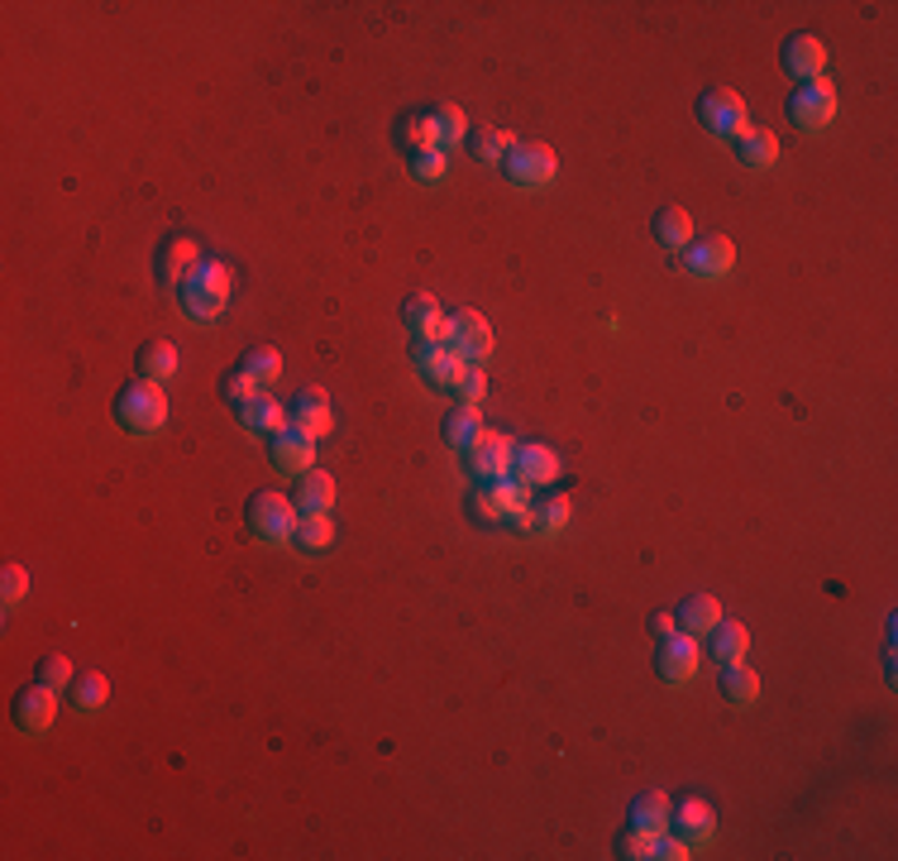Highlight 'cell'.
Listing matches in <instances>:
<instances>
[{
	"mask_svg": "<svg viewBox=\"0 0 898 861\" xmlns=\"http://www.w3.org/2000/svg\"><path fill=\"white\" fill-rule=\"evenodd\" d=\"M178 293H182L186 316H192L196 326H206V321H215V316L229 307V293H235V273H229L225 264H215V258H201V264L178 283Z\"/></svg>",
	"mask_w": 898,
	"mask_h": 861,
	"instance_id": "cell-1",
	"label": "cell"
},
{
	"mask_svg": "<svg viewBox=\"0 0 898 861\" xmlns=\"http://www.w3.org/2000/svg\"><path fill=\"white\" fill-rule=\"evenodd\" d=\"M115 422H120L129 436H158L168 426V393L163 383H149V379H135L115 397Z\"/></svg>",
	"mask_w": 898,
	"mask_h": 861,
	"instance_id": "cell-2",
	"label": "cell"
},
{
	"mask_svg": "<svg viewBox=\"0 0 898 861\" xmlns=\"http://www.w3.org/2000/svg\"><path fill=\"white\" fill-rule=\"evenodd\" d=\"M292 527H297V502L278 493V488H264V493L249 498V531L268 545H287L292 541Z\"/></svg>",
	"mask_w": 898,
	"mask_h": 861,
	"instance_id": "cell-3",
	"label": "cell"
},
{
	"mask_svg": "<svg viewBox=\"0 0 898 861\" xmlns=\"http://www.w3.org/2000/svg\"><path fill=\"white\" fill-rule=\"evenodd\" d=\"M502 172H506V182L512 187H549L555 182V172H559V153L549 149V144H512V153L502 158Z\"/></svg>",
	"mask_w": 898,
	"mask_h": 861,
	"instance_id": "cell-4",
	"label": "cell"
},
{
	"mask_svg": "<svg viewBox=\"0 0 898 861\" xmlns=\"http://www.w3.org/2000/svg\"><path fill=\"white\" fill-rule=\"evenodd\" d=\"M836 110H842V100H836V86L827 77H813V82L793 86V96H789V120L799 129H813V135L836 120Z\"/></svg>",
	"mask_w": 898,
	"mask_h": 861,
	"instance_id": "cell-5",
	"label": "cell"
},
{
	"mask_svg": "<svg viewBox=\"0 0 898 861\" xmlns=\"http://www.w3.org/2000/svg\"><path fill=\"white\" fill-rule=\"evenodd\" d=\"M698 125L717 139H736L741 129L750 125V110H746V96L741 92H727V86H713V92L698 96Z\"/></svg>",
	"mask_w": 898,
	"mask_h": 861,
	"instance_id": "cell-6",
	"label": "cell"
},
{
	"mask_svg": "<svg viewBox=\"0 0 898 861\" xmlns=\"http://www.w3.org/2000/svg\"><path fill=\"white\" fill-rule=\"evenodd\" d=\"M445 340L463 354V364H488L492 350H498V336H492L488 316L473 311V307H463V311L449 316V336Z\"/></svg>",
	"mask_w": 898,
	"mask_h": 861,
	"instance_id": "cell-7",
	"label": "cell"
},
{
	"mask_svg": "<svg viewBox=\"0 0 898 861\" xmlns=\"http://www.w3.org/2000/svg\"><path fill=\"white\" fill-rule=\"evenodd\" d=\"M698 666H703V646H698V637H693V631H674V637L660 641V651H655L660 680L688 684L693 674H698Z\"/></svg>",
	"mask_w": 898,
	"mask_h": 861,
	"instance_id": "cell-8",
	"label": "cell"
},
{
	"mask_svg": "<svg viewBox=\"0 0 898 861\" xmlns=\"http://www.w3.org/2000/svg\"><path fill=\"white\" fill-rule=\"evenodd\" d=\"M10 718H14V727H20L24 737H39V732H49L53 718H57V689H49L43 680L29 684V689H20V694H14Z\"/></svg>",
	"mask_w": 898,
	"mask_h": 861,
	"instance_id": "cell-9",
	"label": "cell"
},
{
	"mask_svg": "<svg viewBox=\"0 0 898 861\" xmlns=\"http://www.w3.org/2000/svg\"><path fill=\"white\" fill-rule=\"evenodd\" d=\"M463 459H469V469L478 474V479H512V459H516V445L502 436V431H483L469 450H463Z\"/></svg>",
	"mask_w": 898,
	"mask_h": 861,
	"instance_id": "cell-10",
	"label": "cell"
},
{
	"mask_svg": "<svg viewBox=\"0 0 898 861\" xmlns=\"http://www.w3.org/2000/svg\"><path fill=\"white\" fill-rule=\"evenodd\" d=\"M526 502H531V488L521 479H492L483 493H473L469 508H473L478 522H506V517L516 508H526Z\"/></svg>",
	"mask_w": 898,
	"mask_h": 861,
	"instance_id": "cell-11",
	"label": "cell"
},
{
	"mask_svg": "<svg viewBox=\"0 0 898 861\" xmlns=\"http://www.w3.org/2000/svg\"><path fill=\"white\" fill-rule=\"evenodd\" d=\"M736 264V244L727 235H707V240H693L684 249V268L693 273V278H727Z\"/></svg>",
	"mask_w": 898,
	"mask_h": 861,
	"instance_id": "cell-12",
	"label": "cell"
},
{
	"mask_svg": "<svg viewBox=\"0 0 898 861\" xmlns=\"http://www.w3.org/2000/svg\"><path fill=\"white\" fill-rule=\"evenodd\" d=\"M559 469H564V459L549 450V445L541 440H526V445H516V459H512V479H521L526 488H541V483H555L559 479Z\"/></svg>",
	"mask_w": 898,
	"mask_h": 861,
	"instance_id": "cell-13",
	"label": "cell"
},
{
	"mask_svg": "<svg viewBox=\"0 0 898 861\" xmlns=\"http://www.w3.org/2000/svg\"><path fill=\"white\" fill-rule=\"evenodd\" d=\"M268 455H272V465H278L282 474H307V469H316V440L307 436V431H297V426H282L278 436H272Z\"/></svg>",
	"mask_w": 898,
	"mask_h": 861,
	"instance_id": "cell-14",
	"label": "cell"
},
{
	"mask_svg": "<svg viewBox=\"0 0 898 861\" xmlns=\"http://www.w3.org/2000/svg\"><path fill=\"white\" fill-rule=\"evenodd\" d=\"M416 369H421V379H426V383H436V387H455V383H459V373L469 369V364H463V354L455 350V344L436 340V344H421V350H416Z\"/></svg>",
	"mask_w": 898,
	"mask_h": 861,
	"instance_id": "cell-15",
	"label": "cell"
},
{
	"mask_svg": "<svg viewBox=\"0 0 898 861\" xmlns=\"http://www.w3.org/2000/svg\"><path fill=\"white\" fill-rule=\"evenodd\" d=\"M731 144H736V163L750 168V172H765V168L779 163V135L765 125H746Z\"/></svg>",
	"mask_w": 898,
	"mask_h": 861,
	"instance_id": "cell-16",
	"label": "cell"
},
{
	"mask_svg": "<svg viewBox=\"0 0 898 861\" xmlns=\"http://www.w3.org/2000/svg\"><path fill=\"white\" fill-rule=\"evenodd\" d=\"M784 72L789 77H799V82H813L822 77V67H827V49H822V39L817 34H793L784 39Z\"/></svg>",
	"mask_w": 898,
	"mask_h": 861,
	"instance_id": "cell-17",
	"label": "cell"
},
{
	"mask_svg": "<svg viewBox=\"0 0 898 861\" xmlns=\"http://www.w3.org/2000/svg\"><path fill=\"white\" fill-rule=\"evenodd\" d=\"M287 416H292V426L307 431L311 440H321V436L335 431V407H330V397L321 393V387H307V393L292 402V412H287Z\"/></svg>",
	"mask_w": 898,
	"mask_h": 861,
	"instance_id": "cell-18",
	"label": "cell"
},
{
	"mask_svg": "<svg viewBox=\"0 0 898 861\" xmlns=\"http://www.w3.org/2000/svg\"><path fill=\"white\" fill-rule=\"evenodd\" d=\"M402 316H407V330H411V336L421 340V344H436V340L449 336V316L440 311V301L430 297V293H416Z\"/></svg>",
	"mask_w": 898,
	"mask_h": 861,
	"instance_id": "cell-19",
	"label": "cell"
},
{
	"mask_svg": "<svg viewBox=\"0 0 898 861\" xmlns=\"http://www.w3.org/2000/svg\"><path fill=\"white\" fill-rule=\"evenodd\" d=\"M670 828L693 847V842H707V838L717 832V814H713V804H707V799H684V804L674 809Z\"/></svg>",
	"mask_w": 898,
	"mask_h": 861,
	"instance_id": "cell-20",
	"label": "cell"
},
{
	"mask_svg": "<svg viewBox=\"0 0 898 861\" xmlns=\"http://www.w3.org/2000/svg\"><path fill=\"white\" fill-rule=\"evenodd\" d=\"M196 264H201V249H196V240H186V235H172V240H163V249H158V278L163 283H182Z\"/></svg>",
	"mask_w": 898,
	"mask_h": 861,
	"instance_id": "cell-21",
	"label": "cell"
},
{
	"mask_svg": "<svg viewBox=\"0 0 898 861\" xmlns=\"http://www.w3.org/2000/svg\"><path fill=\"white\" fill-rule=\"evenodd\" d=\"M292 545L307 555H321L335 545V522L330 512H297V527H292Z\"/></svg>",
	"mask_w": 898,
	"mask_h": 861,
	"instance_id": "cell-22",
	"label": "cell"
},
{
	"mask_svg": "<svg viewBox=\"0 0 898 861\" xmlns=\"http://www.w3.org/2000/svg\"><path fill=\"white\" fill-rule=\"evenodd\" d=\"M239 422L244 431H254V436H278V431L287 426V412H282V402L278 397H268V393H258L254 402H244L239 407Z\"/></svg>",
	"mask_w": 898,
	"mask_h": 861,
	"instance_id": "cell-23",
	"label": "cell"
},
{
	"mask_svg": "<svg viewBox=\"0 0 898 861\" xmlns=\"http://www.w3.org/2000/svg\"><path fill=\"white\" fill-rule=\"evenodd\" d=\"M707 651H713V660L717 666H736V660H746V651H750V631L741 627V623H721L707 631Z\"/></svg>",
	"mask_w": 898,
	"mask_h": 861,
	"instance_id": "cell-24",
	"label": "cell"
},
{
	"mask_svg": "<svg viewBox=\"0 0 898 861\" xmlns=\"http://www.w3.org/2000/svg\"><path fill=\"white\" fill-rule=\"evenodd\" d=\"M678 631H693V637H707L717 623H721V603L713 594H688L678 603Z\"/></svg>",
	"mask_w": 898,
	"mask_h": 861,
	"instance_id": "cell-25",
	"label": "cell"
},
{
	"mask_svg": "<svg viewBox=\"0 0 898 861\" xmlns=\"http://www.w3.org/2000/svg\"><path fill=\"white\" fill-rule=\"evenodd\" d=\"M760 674L756 666H746V660H736V666H721V699L736 703V709H750V703L760 699Z\"/></svg>",
	"mask_w": 898,
	"mask_h": 861,
	"instance_id": "cell-26",
	"label": "cell"
},
{
	"mask_svg": "<svg viewBox=\"0 0 898 861\" xmlns=\"http://www.w3.org/2000/svg\"><path fill=\"white\" fill-rule=\"evenodd\" d=\"M670 818H674V799L664 795V789H645V795L631 804V823L655 832V838L660 832H670Z\"/></svg>",
	"mask_w": 898,
	"mask_h": 861,
	"instance_id": "cell-27",
	"label": "cell"
},
{
	"mask_svg": "<svg viewBox=\"0 0 898 861\" xmlns=\"http://www.w3.org/2000/svg\"><path fill=\"white\" fill-rule=\"evenodd\" d=\"M483 431H488V422H483V412H478V407H469V402L449 407V416H445V440L455 445V450H469V445L483 436Z\"/></svg>",
	"mask_w": 898,
	"mask_h": 861,
	"instance_id": "cell-28",
	"label": "cell"
},
{
	"mask_svg": "<svg viewBox=\"0 0 898 861\" xmlns=\"http://www.w3.org/2000/svg\"><path fill=\"white\" fill-rule=\"evenodd\" d=\"M135 369H139V379H149V383H168L172 373H178V350H172L168 340H149L135 354Z\"/></svg>",
	"mask_w": 898,
	"mask_h": 861,
	"instance_id": "cell-29",
	"label": "cell"
},
{
	"mask_svg": "<svg viewBox=\"0 0 898 861\" xmlns=\"http://www.w3.org/2000/svg\"><path fill=\"white\" fill-rule=\"evenodd\" d=\"M297 508L301 512H330L335 508V479L321 469H307L297 479Z\"/></svg>",
	"mask_w": 898,
	"mask_h": 861,
	"instance_id": "cell-30",
	"label": "cell"
},
{
	"mask_svg": "<svg viewBox=\"0 0 898 861\" xmlns=\"http://www.w3.org/2000/svg\"><path fill=\"white\" fill-rule=\"evenodd\" d=\"M655 240L664 244V249H678L684 254L688 244H693V215L684 206H660L655 215Z\"/></svg>",
	"mask_w": 898,
	"mask_h": 861,
	"instance_id": "cell-31",
	"label": "cell"
},
{
	"mask_svg": "<svg viewBox=\"0 0 898 861\" xmlns=\"http://www.w3.org/2000/svg\"><path fill=\"white\" fill-rule=\"evenodd\" d=\"M397 139H402V149H411V158L440 149V135H436V120H430V115H407L397 129Z\"/></svg>",
	"mask_w": 898,
	"mask_h": 861,
	"instance_id": "cell-32",
	"label": "cell"
},
{
	"mask_svg": "<svg viewBox=\"0 0 898 861\" xmlns=\"http://www.w3.org/2000/svg\"><path fill=\"white\" fill-rule=\"evenodd\" d=\"M430 120H436V135H440V144H463L469 139V115H463V106H455V100H440L436 110H430Z\"/></svg>",
	"mask_w": 898,
	"mask_h": 861,
	"instance_id": "cell-33",
	"label": "cell"
},
{
	"mask_svg": "<svg viewBox=\"0 0 898 861\" xmlns=\"http://www.w3.org/2000/svg\"><path fill=\"white\" fill-rule=\"evenodd\" d=\"M72 709H82V713H92V709H100V703L110 699V680L106 674H77L72 680Z\"/></svg>",
	"mask_w": 898,
	"mask_h": 861,
	"instance_id": "cell-34",
	"label": "cell"
},
{
	"mask_svg": "<svg viewBox=\"0 0 898 861\" xmlns=\"http://www.w3.org/2000/svg\"><path fill=\"white\" fill-rule=\"evenodd\" d=\"M244 373H249V379H258V383H278L282 379V354L278 350H272V344H258V350H249V354H244V364H239Z\"/></svg>",
	"mask_w": 898,
	"mask_h": 861,
	"instance_id": "cell-35",
	"label": "cell"
},
{
	"mask_svg": "<svg viewBox=\"0 0 898 861\" xmlns=\"http://www.w3.org/2000/svg\"><path fill=\"white\" fill-rule=\"evenodd\" d=\"M569 527V498L555 493V498H545V502H535V531H564Z\"/></svg>",
	"mask_w": 898,
	"mask_h": 861,
	"instance_id": "cell-36",
	"label": "cell"
},
{
	"mask_svg": "<svg viewBox=\"0 0 898 861\" xmlns=\"http://www.w3.org/2000/svg\"><path fill=\"white\" fill-rule=\"evenodd\" d=\"M512 135H506V129H483V135H473V153L478 158H483V163H498L502 168V158L506 153H512Z\"/></svg>",
	"mask_w": 898,
	"mask_h": 861,
	"instance_id": "cell-37",
	"label": "cell"
},
{
	"mask_svg": "<svg viewBox=\"0 0 898 861\" xmlns=\"http://www.w3.org/2000/svg\"><path fill=\"white\" fill-rule=\"evenodd\" d=\"M449 393H459V402H469V407H478V402L488 397V369L483 364H469L459 373V383L449 387Z\"/></svg>",
	"mask_w": 898,
	"mask_h": 861,
	"instance_id": "cell-38",
	"label": "cell"
},
{
	"mask_svg": "<svg viewBox=\"0 0 898 861\" xmlns=\"http://www.w3.org/2000/svg\"><path fill=\"white\" fill-rule=\"evenodd\" d=\"M39 680L49 684V689H72V680H77V670H72V660L67 656H43V666H39Z\"/></svg>",
	"mask_w": 898,
	"mask_h": 861,
	"instance_id": "cell-39",
	"label": "cell"
},
{
	"mask_svg": "<svg viewBox=\"0 0 898 861\" xmlns=\"http://www.w3.org/2000/svg\"><path fill=\"white\" fill-rule=\"evenodd\" d=\"M650 847H655V832H645V828H627L617 838V857H627V861H635V857H650Z\"/></svg>",
	"mask_w": 898,
	"mask_h": 861,
	"instance_id": "cell-40",
	"label": "cell"
},
{
	"mask_svg": "<svg viewBox=\"0 0 898 861\" xmlns=\"http://www.w3.org/2000/svg\"><path fill=\"white\" fill-rule=\"evenodd\" d=\"M29 594V570L24 565H6L0 570V598H6V608H14Z\"/></svg>",
	"mask_w": 898,
	"mask_h": 861,
	"instance_id": "cell-41",
	"label": "cell"
},
{
	"mask_svg": "<svg viewBox=\"0 0 898 861\" xmlns=\"http://www.w3.org/2000/svg\"><path fill=\"white\" fill-rule=\"evenodd\" d=\"M221 393L229 397V402H235V407H244V402H254L258 393H264V383H258V379H249V373H229V379H225V387H221Z\"/></svg>",
	"mask_w": 898,
	"mask_h": 861,
	"instance_id": "cell-42",
	"label": "cell"
},
{
	"mask_svg": "<svg viewBox=\"0 0 898 861\" xmlns=\"http://www.w3.org/2000/svg\"><path fill=\"white\" fill-rule=\"evenodd\" d=\"M445 168H449L445 149H430V153H416V158H411V172H416L421 182H440V178H445Z\"/></svg>",
	"mask_w": 898,
	"mask_h": 861,
	"instance_id": "cell-43",
	"label": "cell"
},
{
	"mask_svg": "<svg viewBox=\"0 0 898 861\" xmlns=\"http://www.w3.org/2000/svg\"><path fill=\"white\" fill-rule=\"evenodd\" d=\"M650 857H655V861H688L693 852H688V842L678 838V832H674V838H670V832H660L655 847H650Z\"/></svg>",
	"mask_w": 898,
	"mask_h": 861,
	"instance_id": "cell-44",
	"label": "cell"
},
{
	"mask_svg": "<svg viewBox=\"0 0 898 861\" xmlns=\"http://www.w3.org/2000/svg\"><path fill=\"white\" fill-rule=\"evenodd\" d=\"M650 631H655L660 641L674 637V631H678V617H674V613H655V617H650Z\"/></svg>",
	"mask_w": 898,
	"mask_h": 861,
	"instance_id": "cell-45",
	"label": "cell"
}]
</instances>
